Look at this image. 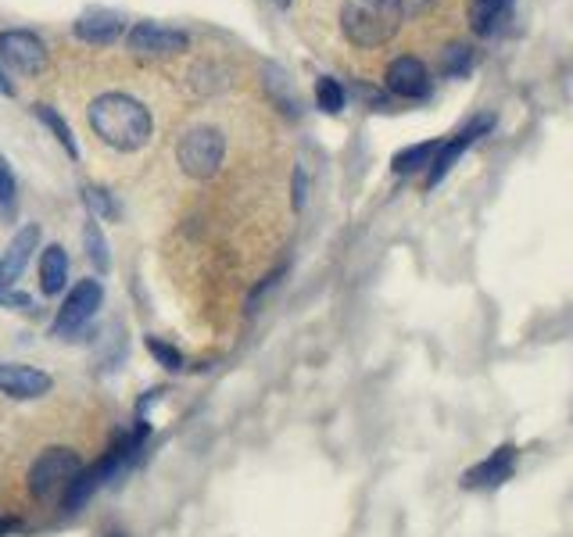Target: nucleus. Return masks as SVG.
Segmentation results:
<instances>
[{
    "instance_id": "nucleus-9",
    "label": "nucleus",
    "mask_w": 573,
    "mask_h": 537,
    "mask_svg": "<svg viewBox=\"0 0 573 537\" xmlns=\"http://www.w3.org/2000/svg\"><path fill=\"white\" fill-rule=\"evenodd\" d=\"M51 387V373H43V369L26 366V362H0V394H8V398L33 401L51 394Z\"/></svg>"
},
{
    "instance_id": "nucleus-15",
    "label": "nucleus",
    "mask_w": 573,
    "mask_h": 537,
    "mask_svg": "<svg viewBox=\"0 0 573 537\" xmlns=\"http://www.w3.org/2000/svg\"><path fill=\"white\" fill-rule=\"evenodd\" d=\"M83 244H86V258L94 262L97 273H112V251H108V240H104V230H101V222L90 215L83 226Z\"/></svg>"
},
{
    "instance_id": "nucleus-3",
    "label": "nucleus",
    "mask_w": 573,
    "mask_h": 537,
    "mask_svg": "<svg viewBox=\"0 0 573 537\" xmlns=\"http://www.w3.org/2000/svg\"><path fill=\"white\" fill-rule=\"evenodd\" d=\"M79 469H83V459H79L76 448H65V444L47 448V452L36 455V462L29 466V495L43 505L61 502Z\"/></svg>"
},
{
    "instance_id": "nucleus-28",
    "label": "nucleus",
    "mask_w": 573,
    "mask_h": 537,
    "mask_svg": "<svg viewBox=\"0 0 573 537\" xmlns=\"http://www.w3.org/2000/svg\"><path fill=\"white\" fill-rule=\"evenodd\" d=\"M276 8H291V0H273Z\"/></svg>"
},
{
    "instance_id": "nucleus-29",
    "label": "nucleus",
    "mask_w": 573,
    "mask_h": 537,
    "mask_svg": "<svg viewBox=\"0 0 573 537\" xmlns=\"http://www.w3.org/2000/svg\"><path fill=\"white\" fill-rule=\"evenodd\" d=\"M104 537H126V534H122V530H112V534H104Z\"/></svg>"
},
{
    "instance_id": "nucleus-25",
    "label": "nucleus",
    "mask_w": 573,
    "mask_h": 537,
    "mask_svg": "<svg viewBox=\"0 0 573 537\" xmlns=\"http://www.w3.org/2000/svg\"><path fill=\"white\" fill-rule=\"evenodd\" d=\"M402 4V15L412 18V15H423V11L430 8V0H398Z\"/></svg>"
},
{
    "instance_id": "nucleus-10",
    "label": "nucleus",
    "mask_w": 573,
    "mask_h": 537,
    "mask_svg": "<svg viewBox=\"0 0 573 537\" xmlns=\"http://www.w3.org/2000/svg\"><path fill=\"white\" fill-rule=\"evenodd\" d=\"M387 90L394 97H405V101H423L430 94V72L420 58H412V54H402V58H394L387 65V76H384Z\"/></svg>"
},
{
    "instance_id": "nucleus-21",
    "label": "nucleus",
    "mask_w": 573,
    "mask_h": 537,
    "mask_svg": "<svg viewBox=\"0 0 573 537\" xmlns=\"http://www.w3.org/2000/svg\"><path fill=\"white\" fill-rule=\"evenodd\" d=\"M473 69V51L466 43H455L445 51V72L448 76H466Z\"/></svg>"
},
{
    "instance_id": "nucleus-11",
    "label": "nucleus",
    "mask_w": 573,
    "mask_h": 537,
    "mask_svg": "<svg viewBox=\"0 0 573 537\" xmlns=\"http://www.w3.org/2000/svg\"><path fill=\"white\" fill-rule=\"evenodd\" d=\"M516 455H520V452H516L513 444H502V448H495L488 459L477 462L473 469H466V473H462V487H466V491H491V487H502L505 480L513 477Z\"/></svg>"
},
{
    "instance_id": "nucleus-2",
    "label": "nucleus",
    "mask_w": 573,
    "mask_h": 537,
    "mask_svg": "<svg viewBox=\"0 0 573 537\" xmlns=\"http://www.w3.org/2000/svg\"><path fill=\"white\" fill-rule=\"evenodd\" d=\"M405 15L398 0H344L341 8V33L351 47L373 51L398 36Z\"/></svg>"
},
{
    "instance_id": "nucleus-24",
    "label": "nucleus",
    "mask_w": 573,
    "mask_h": 537,
    "mask_svg": "<svg viewBox=\"0 0 573 537\" xmlns=\"http://www.w3.org/2000/svg\"><path fill=\"white\" fill-rule=\"evenodd\" d=\"M305 201H308V176H305V165H298V169H294V179H291L294 212H301V208H305Z\"/></svg>"
},
{
    "instance_id": "nucleus-19",
    "label": "nucleus",
    "mask_w": 573,
    "mask_h": 537,
    "mask_svg": "<svg viewBox=\"0 0 573 537\" xmlns=\"http://www.w3.org/2000/svg\"><path fill=\"white\" fill-rule=\"evenodd\" d=\"M344 101H348V94H344V86L337 83L334 76H319L316 79V104L326 111V115H341Z\"/></svg>"
},
{
    "instance_id": "nucleus-13",
    "label": "nucleus",
    "mask_w": 573,
    "mask_h": 537,
    "mask_svg": "<svg viewBox=\"0 0 573 537\" xmlns=\"http://www.w3.org/2000/svg\"><path fill=\"white\" fill-rule=\"evenodd\" d=\"M72 33L83 43H94V47H108L122 36V18L115 11H86L72 22Z\"/></svg>"
},
{
    "instance_id": "nucleus-17",
    "label": "nucleus",
    "mask_w": 573,
    "mask_h": 537,
    "mask_svg": "<svg viewBox=\"0 0 573 537\" xmlns=\"http://www.w3.org/2000/svg\"><path fill=\"white\" fill-rule=\"evenodd\" d=\"M437 147H441V144H437V140H427V144H412V147H405V151L394 154L391 169H394V172H402V176H409V172H416V169H423V165L434 162Z\"/></svg>"
},
{
    "instance_id": "nucleus-20",
    "label": "nucleus",
    "mask_w": 573,
    "mask_h": 537,
    "mask_svg": "<svg viewBox=\"0 0 573 537\" xmlns=\"http://www.w3.org/2000/svg\"><path fill=\"white\" fill-rule=\"evenodd\" d=\"M83 201H86V208H90V215H94V219H119V205H115V197L108 194V190L86 187Z\"/></svg>"
},
{
    "instance_id": "nucleus-1",
    "label": "nucleus",
    "mask_w": 573,
    "mask_h": 537,
    "mask_svg": "<svg viewBox=\"0 0 573 537\" xmlns=\"http://www.w3.org/2000/svg\"><path fill=\"white\" fill-rule=\"evenodd\" d=\"M86 119H90V129L101 137V144H108L112 151L133 154L151 144V133H154L151 111H147L137 97L119 94V90L94 97L90 108H86Z\"/></svg>"
},
{
    "instance_id": "nucleus-12",
    "label": "nucleus",
    "mask_w": 573,
    "mask_h": 537,
    "mask_svg": "<svg viewBox=\"0 0 573 537\" xmlns=\"http://www.w3.org/2000/svg\"><path fill=\"white\" fill-rule=\"evenodd\" d=\"M36 248H40V226H36V222H26V226L15 233V240L8 244L4 258H0V290L15 287V283L22 280V273H26V265Z\"/></svg>"
},
{
    "instance_id": "nucleus-23",
    "label": "nucleus",
    "mask_w": 573,
    "mask_h": 537,
    "mask_svg": "<svg viewBox=\"0 0 573 537\" xmlns=\"http://www.w3.org/2000/svg\"><path fill=\"white\" fill-rule=\"evenodd\" d=\"M147 351H151V355L158 358V362H162L169 373H180V369H183V355L172 348V344L158 341V337H147Z\"/></svg>"
},
{
    "instance_id": "nucleus-4",
    "label": "nucleus",
    "mask_w": 573,
    "mask_h": 537,
    "mask_svg": "<svg viewBox=\"0 0 573 537\" xmlns=\"http://www.w3.org/2000/svg\"><path fill=\"white\" fill-rule=\"evenodd\" d=\"M226 158V137L215 126H190L176 144V162L190 179H212Z\"/></svg>"
},
{
    "instance_id": "nucleus-8",
    "label": "nucleus",
    "mask_w": 573,
    "mask_h": 537,
    "mask_svg": "<svg viewBox=\"0 0 573 537\" xmlns=\"http://www.w3.org/2000/svg\"><path fill=\"white\" fill-rule=\"evenodd\" d=\"M491 126H495V119H491V115H480V119H473L470 126H462L452 140H445V144L437 147L434 162H430L427 187H437V183H441V179H445L448 172L455 169V162H459L462 154L470 151V147H473V140H480V137H484V133H488Z\"/></svg>"
},
{
    "instance_id": "nucleus-18",
    "label": "nucleus",
    "mask_w": 573,
    "mask_h": 537,
    "mask_svg": "<svg viewBox=\"0 0 573 537\" xmlns=\"http://www.w3.org/2000/svg\"><path fill=\"white\" fill-rule=\"evenodd\" d=\"M509 11V0H473V29L480 36L495 33L498 18Z\"/></svg>"
},
{
    "instance_id": "nucleus-26",
    "label": "nucleus",
    "mask_w": 573,
    "mask_h": 537,
    "mask_svg": "<svg viewBox=\"0 0 573 537\" xmlns=\"http://www.w3.org/2000/svg\"><path fill=\"white\" fill-rule=\"evenodd\" d=\"M15 530H22V520H15V516H0V537L15 534Z\"/></svg>"
},
{
    "instance_id": "nucleus-27",
    "label": "nucleus",
    "mask_w": 573,
    "mask_h": 537,
    "mask_svg": "<svg viewBox=\"0 0 573 537\" xmlns=\"http://www.w3.org/2000/svg\"><path fill=\"white\" fill-rule=\"evenodd\" d=\"M0 94H4V97H15V83H11V79H8L4 65H0Z\"/></svg>"
},
{
    "instance_id": "nucleus-5",
    "label": "nucleus",
    "mask_w": 573,
    "mask_h": 537,
    "mask_svg": "<svg viewBox=\"0 0 573 537\" xmlns=\"http://www.w3.org/2000/svg\"><path fill=\"white\" fill-rule=\"evenodd\" d=\"M104 305V287L101 280H79L69 290L65 305L58 308V319H54V337L61 341H72L79 330H83L90 319L97 316V308Z\"/></svg>"
},
{
    "instance_id": "nucleus-14",
    "label": "nucleus",
    "mask_w": 573,
    "mask_h": 537,
    "mask_svg": "<svg viewBox=\"0 0 573 537\" xmlns=\"http://www.w3.org/2000/svg\"><path fill=\"white\" fill-rule=\"evenodd\" d=\"M65 287H69V255L61 244H51L40 251V290L47 298H58Z\"/></svg>"
},
{
    "instance_id": "nucleus-16",
    "label": "nucleus",
    "mask_w": 573,
    "mask_h": 537,
    "mask_svg": "<svg viewBox=\"0 0 573 537\" xmlns=\"http://www.w3.org/2000/svg\"><path fill=\"white\" fill-rule=\"evenodd\" d=\"M36 119H40L43 126L51 129L54 140H58V144L65 147V154H69V158H79V144H76V137H72L69 122L61 119V111H58V108H51V104H36Z\"/></svg>"
},
{
    "instance_id": "nucleus-22",
    "label": "nucleus",
    "mask_w": 573,
    "mask_h": 537,
    "mask_svg": "<svg viewBox=\"0 0 573 537\" xmlns=\"http://www.w3.org/2000/svg\"><path fill=\"white\" fill-rule=\"evenodd\" d=\"M15 197H18L15 172L8 169V162H4V158H0V215L15 212Z\"/></svg>"
},
{
    "instance_id": "nucleus-6",
    "label": "nucleus",
    "mask_w": 573,
    "mask_h": 537,
    "mask_svg": "<svg viewBox=\"0 0 573 537\" xmlns=\"http://www.w3.org/2000/svg\"><path fill=\"white\" fill-rule=\"evenodd\" d=\"M0 65H8L22 76H40L47 69V43L29 29H4L0 33Z\"/></svg>"
},
{
    "instance_id": "nucleus-7",
    "label": "nucleus",
    "mask_w": 573,
    "mask_h": 537,
    "mask_svg": "<svg viewBox=\"0 0 573 537\" xmlns=\"http://www.w3.org/2000/svg\"><path fill=\"white\" fill-rule=\"evenodd\" d=\"M126 47L137 58H172L190 47V36L183 29L162 26V22H137L126 33Z\"/></svg>"
}]
</instances>
